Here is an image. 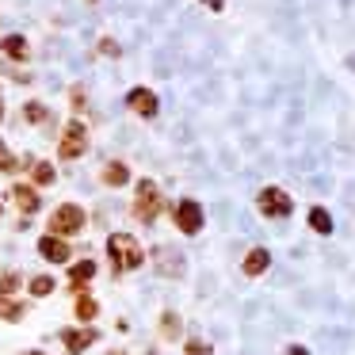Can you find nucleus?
Here are the masks:
<instances>
[{"mask_svg": "<svg viewBox=\"0 0 355 355\" xmlns=\"http://www.w3.org/2000/svg\"><path fill=\"white\" fill-rule=\"evenodd\" d=\"M176 329H180V321H176V317H164V336H176Z\"/></svg>", "mask_w": 355, "mask_h": 355, "instance_id": "obj_24", "label": "nucleus"}, {"mask_svg": "<svg viewBox=\"0 0 355 355\" xmlns=\"http://www.w3.org/2000/svg\"><path fill=\"white\" fill-rule=\"evenodd\" d=\"M268 263H271V256L263 252V248H252V252L245 256V275H263Z\"/></svg>", "mask_w": 355, "mask_h": 355, "instance_id": "obj_11", "label": "nucleus"}, {"mask_svg": "<svg viewBox=\"0 0 355 355\" xmlns=\"http://www.w3.org/2000/svg\"><path fill=\"white\" fill-rule=\"evenodd\" d=\"M16 286H19V275H12V271L0 275V291H16Z\"/></svg>", "mask_w": 355, "mask_h": 355, "instance_id": "obj_23", "label": "nucleus"}, {"mask_svg": "<svg viewBox=\"0 0 355 355\" xmlns=\"http://www.w3.org/2000/svg\"><path fill=\"white\" fill-rule=\"evenodd\" d=\"M80 225H85V210L73 207V202H65V207H58L54 214H50V233H80Z\"/></svg>", "mask_w": 355, "mask_h": 355, "instance_id": "obj_3", "label": "nucleus"}, {"mask_svg": "<svg viewBox=\"0 0 355 355\" xmlns=\"http://www.w3.org/2000/svg\"><path fill=\"white\" fill-rule=\"evenodd\" d=\"M286 355H309V352H306V347H291Z\"/></svg>", "mask_w": 355, "mask_h": 355, "instance_id": "obj_26", "label": "nucleus"}, {"mask_svg": "<svg viewBox=\"0 0 355 355\" xmlns=\"http://www.w3.org/2000/svg\"><path fill=\"white\" fill-rule=\"evenodd\" d=\"M187 355H210V344H202V340H187Z\"/></svg>", "mask_w": 355, "mask_h": 355, "instance_id": "obj_22", "label": "nucleus"}, {"mask_svg": "<svg viewBox=\"0 0 355 355\" xmlns=\"http://www.w3.org/2000/svg\"><path fill=\"white\" fill-rule=\"evenodd\" d=\"M107 252H111V260H115V268H119V271H134V268H141V245L130 237V233H111Z\"/></svg>", "mask_w": 355, "mask_h": 355, "instance_id": "obj_1", "label": "nucleus"}, {"mask_svg": "<svg viewBox=\"0 0 355 355\" xmlns=\"http://www.w3.org/2000/svg\"><path fill=\"white\" fill-rule=\"evenodd\" d=\"M27 119H31V123H42V119H46V107H42V103H27Z\"/></svg>", "mask_w": 355, "mask_h": 355, "instance_id": "obj_21", "label": "nucleus"}, {"mask_svg": "<svg viewBox=\"0 0 355 355\" xmlns=\"http://www.w3.org/2000/svg\"><path fill=\"white\" fill-rule=\"evenodd\" d=\"M309 225H313L317 233H332V218L324 214L321 207H313V210H309Z\"/></svg>", "mask_w": 355, "mask_h": 355, "instance_id": "obj_17", "label": "nucleus"}, {"mask_svg": "<svg viewBox=\"0 0 355 355\" xmlns=\"http://www.w3.org/2000/svg\"><path fill=\"white\" fill-rule=\"evenodd\" d=\"M126 103H130V111H138L141 119H153L157 115V96L149 92V88H134V92L126 96Z\"/></svg>", "mask_w": 355, "mask_h": 355, "instance_id": "obj_7", "label": "nucleus"}, {"mask_svg": "<svg viewBox=\"0 0 355 355\" xmlns=\"http://www.w3.org/2000/svg\"><path fill=\"white\" fill-rule=\"evenodd\" d=\"M4 54H12L16 62H24V58H27V42L19 39V35H8V39H4Z\"/></svg>", "mask_w": 355, "mask_h": 355, "instance_id": "obj_16", "label": "nucleus"}, {"mask_svg": "<svg viewBox=\"0 0 355 355\" xmlns=\"http://www.w3.org/2000/svg\"><path fill=\"white\" fill-rule=\"evenodd\" d=\"M161 191H157L153 180H141L138 184V195H134V214L141 218V222H153L157 214H161Z\"/></svg>", "mask_w": 355, "mask_h": 355, "instance_id": "obj_2", "label": "nucleus"}, {"mask_svg": "<svg viewBox=\"0 0 355 355\" xmlns=\"http://www.w3.org/2000/svg\"><path fill=\"white\" fill-rule=\"evenodd\" d=\"M19 168V161H16V153H8V146L0 141V172H16Z\"/></svg>", "mask_w": 355, "mask_h": 355, "instance_id": "obj_19", "label": "nucleus"}, {"mask_svg": "<svg viewBox=\"0 0 355 355\" xmlns=\"http://www.w3.org/2000/svg\"><path fill=\"white\" fill-rule=\"evenodd\" d=\"M31 176H35V184H54V164H46V161H35L31 164Z\"/></svg>", "mask_w": 355, "mask_h": 355, "instance_id": "obj_15", "label": "nucleus"}, {"mask_svg": "<svg viewBox=\"0 0 355 355\" xmlns=\"http://www.w3.org/2000/svg\"><path fill=\"white\" fill-rule=\"evenodd\" d=\"M12 199H16V207L24 210V214H35V210H39V195H35V187L16 184L12 187Z\"/></svg>", "mask_w": 355, "mask_h": 355, "instance_id": "obj_10", "label": "nucleus"}, {"mask_svg": "<svg viewBox=\"0 0 355 355\" xmlns=\"http://www.w3.org/2000/svg\"><path fill=\"white\" fill-rule=\"evenodd\" d=\"M19 317H24V306L8 294H0V321H19Z\"/></svg>", "mask_w": 355, "mask_h": 355, "instance_id": "obj_13", "label": "nucleus"}, {"mask_svg": "<svg viewBox=\"0 0 355 355\" xmlns=\"http://www.w3.org/2000/svg\"><path fill=\"white\" fill-rule=\"evenodd\" d=\"M176 225L184 233H199L202 230V207H199V202H195V199L180 202V207H176Z\"/></svg>", "mask_w": 355, "mask_h": 355, "instance_id": "obj_6", "label": "nucleus"}, {"mask_svg": "<svg viewBox=\"0 0 355 355\" xmlns=\"http://www.w3.org/2000/svg\"><path fill=\"white\" fill-rule=\"evenodd\" d=\"M126 180H130V172H126V164L111 161L107 168H103V184H111V187H123Z\"/></svg>", "mask_w": 355, "mask_h": 355, "instance_id": "obj_12", "label": "nucleus"}, {"mask_svg": "<svg viewBox=\"0 0 355 355\" xmlns=\"http://www.w3.org/2000/svg\"><path fill=\"white\" fill-rule=\"evenodd\" d=\"M92 275H96V263H92V260H80L77 268L69 271V279H73V286H77V291H80V286H85Z\"/></svg>", "mask_w": 355, "mask_h": 355, "instance_id": "obj_14", "label": "nucleus"}, {"mask_svg": "<svg viewBox=\"0 0 355 355\" xmlns=\"http://www.w3.org/2000/svg\"><path fill=\"white\" fill-rule=\"evenodd\" d=\"M115 355H123V352H115Z\"/></svg>", "mask_w": 355, "mask_h": 355, "instance_id": "obj_28", "label": "nucleus"}, {"mask_svg": "<svg viewBox=\"0 0 355 355\" xmlns=\"http://www.w3.org/2000/svg\"><path fill=\"white\" fill-rule=\"evenodd\" d=\"M100 50H103V54H111V58H115V54H119V42L103 39V42H100Z\"/></svg>", "mask_w": 355, "mask_h": 355, "instance_id": "obj_25", "label": "nucleus"}, {"mask_svg": "<svg viewBox=\"0 0 355 355\" xmlns=\"http://www.w3.org/2000/svg\"><path fill=\"white\" fill-rule=\"evenodd\" d=\"M85 149H88L85 126H80V123H69V126H65V134H62V157H65V161H73V157H80Z\"/></svg>", "mask_w": 355, "mask_h": 355, "instance_id": "obj_5", "label": "nucleus"}, {"mask_svg": "<svg viewBox=\"0 0 355 355\" xmlns=\"http://www.w3.org/2000/svg\"><path fill=\"white\" fill-rule=\"evenodd\" d=\"M24 355H42V352H24Z\"/></svg>", "mask_w": 355, "mask_h": 355, "instance_id": "obj_27", "label": "nucleus"}, {"mask_svg": "<svg viewBox=\"0 0 355 355\" xmlns=\"http://www.w3.org/2000/svg\"><path fill=\"white\" fill-rule=\"evenodd\" d=\"M39 252L46 256L50 263H65V260H69V245H65V241H58V237H42L39 241Z\"/></svg>", "mask_w": 355, "mask_h": 355, "instance_id": "obj_9", "label": "nucleus"}, {"mask_svg": "<svg viewBox=\"0 0 355 355\" xmlns=\"http://www.w3.org/2000/svg\"><path fill=\"white\" fill-rule=\"evenodd\" d=\"M96 313H100V306H96L88 294H80V298H77V317H80V321H92Z\"/></svg>", "mask_w": 355, "mask_h": 355, "instance_id": "obj_18", "label": "nucleus"}, {"mask_svg": "<svg viewBox=\"0 0 355 355\" xmlns=\"http://www.w3.org/2000/svg\"><path fill=\"white\" fill-rule=\"evenodd\" d=\"M62 340H65V352L69 355H80L88 344H96V332L92 329H69V332H62Z\"/></svg>", "mask_w": 355, "mask_h": 355, "instance_id": "obj_8", "label": "nucleus"}, {"mask_svg": "<svg viewBox=\"0 0 355 355\" xmlns=\"http://www.w3.org/2000/svg\"><path fill=\"white\" fill-rule=\"evenodd\" d=\"M50 291H54V279H50V275L31 279V294H39V298H42V294H50Z\"/></svg>", "mask_w": 355, "mask_h": 355, "instance_id": "obj_20", "label": "nucleus"}, {"mask_svg": "<svg viewBox=\"0 0 355 355\" xmlns=\"http://www.w3.org/2000/svg\"><path fill=\"white\" fill-rule=\"evenodd\" d=\"M260 210L271 214V218H286L294 210V202H291V195H286L283 187H263L260 191Z\"/></svg>", "mask_w": 355, "mask_h": 355, "instance_id": "obj_4", "label": "nucleus"}]
</instances>
